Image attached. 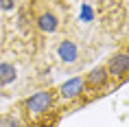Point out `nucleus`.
<instances>
[{"label":"nucleus","mask_w":129,"mask_h":127,"mask_svg":"<svg viewBox=\"0 0 129 127\" xmlns=\"http://www.w3.org/2000/svg\"><path fill=\"white\" fill-rule=\"evenodd\" d=\"M83 81H85V90H92V92H96V94L109 90V86H112V79H109L105 66L92 68V70L83 77Z\"/></svg>","instance_id":"obj_4"},{"label":"nucleus","mask_w":129,"mask_h":127,"mask_svg":"<svg viewBox=\"0 0 129 127\" xmlns=\"http://www.w3.org/2000/svg\"><path fill=\"white\" fill-rule=\"evenodd\" d=\"M22 112L26 116L28 120H33V123H42V120L46 118L48 114H53L57 110V94L53 90H37L35 94L26 96V99L22 101Z\"/></svg>","instance_id":"obj_1"},{"label":"nucleus","mask_w":129,"mask_h":127,"mask_svg":"<svg viewBox=\"0 0 129 127\" xmlns=\"http://www.w3.org/2000/svg\"><path fill=\"white\" fill-rule=\"evenodd\" d=\"M57 99H61L63 103H77L81 101V96L85 94V81L83 77H72V79H66L57 88Z\"/></svg>","instance_id":"obj_2"},{"label":"nucleus","mask_w":129,"mask_h":127,"mask_svg":"<svg viewBox=\"0 0 129 127\" xmlns=\"http://www.w3.org/2000/svg\"><path fill=\"white\" fill-rule=\"evenodd\" d=\"M0 127H24L18 114H0Z\"/></svg>","instance_id":"obj_8"},{"label":"nucleus","mask_w":129,"mask_h":127,"mask_svg":"<svg viewBox=\"0 0 129 127\" xmlns=\"http://www.w3.org/2000/svg\"><path fill=\"white\" fill-rule=\"evenodd\" d=\"M0 55H2V53H0Z\"/></svg>","instance_id":"obj_10"},{"label":"nucleus","mask_w":129,"mask_h":127,"mask_svg":"<svg viewBox=\"0 0 129 127\" xmlns=\"http://www.w3.org/2000/svg\"><path fill=\"white\" fill-rule=\"evenodd\" d=\"M105 70L112 81H122L125 77H129V50L114 53L105 64Z\"/></svg>","instance_id":"obj_3"},{"label":"nucleus","mask_w":129,"mask_h":127,"mask_svg":"<svg viewBox=\"0 0 129 127\" xmlns=\"http://www.w3.org/2000/svg\"><path fill=\"white\" fill-rule=\"evenodd\" d=\"M55 53L59 57V61L66 64V66H75L77 61L81 59V48H79V44L72 42V40H61L59 44H57V48H55Z\"/></svg>","instance_id":"obj_5"},{"label":"nucleus","mask_w":129,"mask_h":127,"mask_svg":"<svg viewBox=\"0 0 129 127\" xmlns=\"http://www.w3.org/2000/svg\"><path fill=\"white\" fill-rule=\"evenodd\" d=\"M18 79V66L13 61H0V88L11 86Z\"/></svg>","instance_id":"obj_7"},{"label":"nucleus","mask_w":129,"mask_h":127,"mask_svg":"<svg viewBox=\"0 0 129 127\" xmlns=\"http://www.w3.org/2000/svg\"><path fill=\"white\" fill-rule=\"evenodd\" d=\"M35 27H37L40 33L53 35V33H57V29H59V18H57L53 11H42V13L35 18Z\"/></svg>","instance_id":"obj_6"},{"label":"nucleus","mask_w":129,"mask_h":127,"mask_svg":"<svg viewBox=\"0 0 129 127\" xmlns=\"http://www.w3.org/2000/svg\"><path fill=\"white\" fill-rule=\"evenodd\" d=\"M15 2H18V0H0V9H2V11H13L15 9Z\"/></svg>","instance_id":"obj_9"}]
</instances>
